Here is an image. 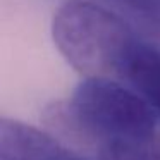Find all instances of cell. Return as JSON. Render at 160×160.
Returning a JSON list of instances; mask_svg holds the SVG:
<instances>
[{"instance_id": "cell-3", "label": "cell", "mask_w": 160, "mask_h": 160, "mask_svg": "<svg viewBox=\"0 0 160 160\" xmlns=\"http://www.w3.org/2000/svg\"><path fill=\"white\" fill-rule=\"evenodd\" d=\"M0 160H91L53 134L0 115Z\"/></svg>"}, {"instance_id": "cell-4", "label": "cell", "mask_w": 160, "mask_h": 160, "mask_svg": "<svg viewBox=\"0 0 160 160\" xmlns=\"http://www.w3.org/2000/svg\"><path fill=\"white\" fill-rule=\"evenodd\" d=\"M121 81L131 88L160 121V48L138 38L121 72Z\"/></svg>"}, {"instance_id": "cell-1", "label": "cell", "mask_w": 160, "mask_h": 160, "mask_svg": "<svg viewBox=\"0 0 160 160\" xmlns=\"http://www.w3.org/2000/svg\"><path fill=\"white\" fill-rule=\"evenodd\" d=\"M53 43L84 79H121L139 36L128 21L91 0H66L52 21Z\"/></svg>"}, {"instance_id": "cell-5", "label": "cell", "mask_w": 160, "mask_h": 160, "mask_svg": "<svg viewBox=\"0 0 160 160\" xmlns=\"http://www.w3.org/2000/svg\"><path fill=\"white\" fill-rule=\"evenodd\" d=\"M98 160H160L158 138L145 143H107L98 148Z\"/></svg>"}, {"instance_id": "cell-6", "label": "cell", "mask_w": 160, "mask_h": 160, "mask_svg": "<svg viewBox=\"0 0 160 160\" xmlns=\"http://www.w3.org/2000/svg\"><path fill=\"white\" fill-rule=\"evenodd\" d=\"M148 22H160V0H114Z\"/></svg>"}, {"instance_id": "cell-2", "label": "cell", "mask_w": 160, "mask_h": 160, "mask_svg": "<svg viewBox=\"0 0 160 160\" xmlns=\"http://www.w3.org/2000/svg\"><path fill=\"white\" fill-rule=\"evenodd\" d=\"M67 105L78 146L98 152L107 143H145L158 138L155 114L131 88L115 79H83Z\"/></svg>"}]
</instances>
